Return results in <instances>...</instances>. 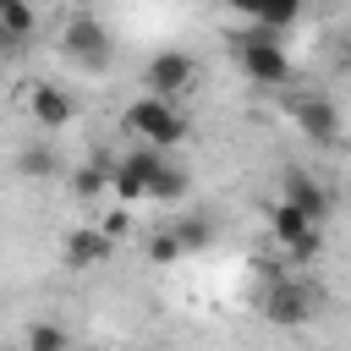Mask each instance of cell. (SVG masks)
Listing matches in <instances>:
<instances>
[{
  "instance_id": "8",
  "label": "cell",
  "mask_w": 351,
  "mask_h": 351,
  "mask_svg": "<svg viewBox=\"0 0 351 351\" xmlns=\"http://www.w3.org/2000/svg\"><path fill=\"white\" fill-rule=\"evenodd\" d=\"M110 252H115V241L99 230V225H77L66 241H60V263L66 269H99V263H110Z\"/></svg>"
},
{
  "instance_id": "19",
  "label": "cell",
  "mask_w": 351,
  "mask_h": 351,
  "mask_svg": "<svg viewBox=\"0 0 351 351\" xmlns=\"http://www.w3.org/2000/svg\"><path fill=\"white\" fill-rule=\"evenodd\" d=\"M318 247H324V230H313V236H302L296 247H285V258H291V263H313Z\"/></svg>"
},
{
  "instance_id": "4",
  "label": "cell",
  "mask_w": 351,
  "mask_h": 351,
  "mask_svg": "<svg viewBox=\"0 0 351 351\" xmlns=\"http://www.w3.org/2000/svg\"><path fill=\"white\" fill-rule=\"evenodd\" d=\"M236 60H241V71H247L258 88H280V82H291V55H285L280 33H269V27L241 33V38H236Z\"/></svg>"
},
{
  "instance_id": "12",
  "label": "cell",
  "mask_w": 351,
  "mask_h": 351,
  "mask_svg": "<svg viewBox=\"0 0 351 351\" xmlns=\"http://www.w3.org/2000/svg\"><path fill=\"white\" fill-rule=\"evenodd\" d=\"M263 219H269V230H274V241L280 247H296L302 236H313V230H324V225H313L302 208H291L285 197H274V203H263Z\"/></svg>"
},
{
  "instance_id": "1",
  "label": "cell",
  "mask_w": 351,
  "mask_h": 351,
  "mask_svg": "<svg viewBox=\"0 0 351 351\" xmlns=\"http://www.w3.org/2000/svg\"><path fill=\"white\" fill-rule=\"evenodd\" d=\"M121 126H126L137 143H148V148H165V154H170V148L186 137V115H181V104H170V99H154V93H137V99L126 104Z\"/></svg>"
},
{
  "instance_id": "18",
  "label": "cell",
  "mask_w": 351,
  "mask_h": 351,
  "mask_svg": "<svg viewBox=\"0 0 351 351\" xmlns=\"http://www.w3.org/2000/svg\"><path fill=\"white\" fill-rule=\"evenodd\" d=\"M16 170H22V176H49V170H55V154H49V148H27V154L16 159Z\"/></svg>"
},
{
  "instance_id": "7",
  "label": "cell",
  "mask_w": 351,
  "mask_h": 351,
  "mask_svg": "<svg viewBox=\"0 0 351 351\" xmlns=\"http://www.w3.org/2000/svg\"><path fill=\"white\" fill-rule=\"evenodd\" d=\"M280 197H285L291 208H302L313 225H324V219H329V192H324V181H318V176H307L302 165H285V170H280Z\"/></svg>"
},
{
  "instance_id": "11",
  "label": "cell",
  "mask_w": 351,
  "mask_h": 351,
  "mask_svg": "<svg viewBox=\"0 0 351 351\" xmlns=\"http://www.w3.org/2000/svg\"><path fill=\"white\" fill-rule=\"evenodd\" d=\"M33 0H0V44H5V55L16 60L22 49H27V38H33Z\"/></svg>"
},
{
  "instance_id": "15",
  "label": "cell",
  "mask_w": 351,
  "mask_h": 351,
  "mask_svg": "<svg viewBox=\"0 0 351 351\" xmlns=\"http://www.w3.org/2000/svg\"><path fill=\"white\" fill-rule=\"evenodd\" d=\"M104 186H115V165H82V170H77V181H71V192H77V197H99Z\"/></svg>"
},
{
  "instance_id": "16",
  "label": "cell",
  "mask_w": 351,
  "mask_h": 351,
  "mask_svg": "<svg viewBox=\"0 0 351 351\" xmlns=\"http://www.w3.org/2000/svg\"><path fill=\"white\" fill-rule=\"evenodd\" d=\"M148 258H154V263H176V258H186V252H181V241H176V230H170V225H165V230H159V236H148Z\"/></svg>"
},
{
  "instance_id": "13",
  "label": "cell",
  "mask_w": 351,
  "mask_h": 351,
  "mask_svg": "<svg viewBox=\"0 0 351 351\" xmlns=\"http://www.w3.org/2000/svg\"><path fill=\"white\" fill-rule=\"evenodd\" d=\"M22 351H71V335L60 324H49V318H33L27 335H22Z\"/></svg>"
},
{
  "instance_id": "6",
  "label": "cell",
  "mask_w": 351,
  "mask_h": 351,
  "mask_svg": "<svg viewBox=\"0 0 351 351\" xmlns=\"http://www.w3.org/2000/svg\"><path fill=\"white\" fill-rule=\"evenodd\" d=\"M291 115H296V126H302L318 148H335V143H340V110H335V99H324V93H296V99H291Z\"/></svg>"
},
{
  "instance_id": "2",
  "label": "cell",
  "mask_w": 351,
  "mask_h": 351,
  "mask_svg": "<svg viewBox=\"0 0 351 351\" xmlns=\"http://www.w3.org/2000/svg\"><path fill=\"white\" fill-rule=\"evenodd\" d=\"M60 55L71 60V66H82V71H110V60H115V44H110V27L93 16V11H71L66 16V27H60Z\"/></svg>"
},
{
  "instance_id": "17",
  "label": "cell",
  "mask_w": 351,
  "mask_h": 351,
  "mask_svg": "<svg viewBox=\"0 0 351 351\" xmlns=\"http://www.w3.org/2000/svg\"><path fill=\"white\" fill-rule=\"evenodd\" d=\"M99 230H104V236H110V241L121 247V241L132 236V208H110V214L99 219Z\"/></svg>"
},
{
  "instance_id": "14",
  "label": "cell",
  "mask_w": 351,
  "mask_h": 351,
  "mask_svg": "<svg viewBox=\"0 0 351 351\" xmlns=\"http://www.w3.org/2000/svg\"><path fill=\"white\" fill-rule=\"evenodd\" d=\"M170 230H176L181 252H203V247L214 241V225H208L203 214H181V219H170Z\"/></svg>"
},
{
  "instance_id": "10",
  "label": "cell",
  "mask_w": 351,
  "mask_h": 351,
  "mask_svg": "<svg viewBox=\"0 0 351 351\" xmlns=\"http://www.w3.org/2000/svg\"><path fill=\"white\" fill-rule=\"evenodd\" d=\"M236 16H247L252 27H269V33H285L296 16H302V0H225Z\"/></svg>"
},
{
  "instance_id": "5",
  "label": "cell",
  "mask_w": 351,
  "mask_h": 351,
  "mask_svg": "<svg viewBox=\"0 0 351 351\" xmlns=\"http://www.w3.org/2000/svg\"><path fill=\"white\" fill-rule=\"evenodd\" d=\"M192 82H197V60L186 55V49H159L148 66H143V93H154V99H181V93H192Z\"/></svg>"
},
{
  "instance_id": "9",
  "label": "cell",
  "mask_w": 351,
  "mask_h": 351,
  "mask_svg": "<svg viewBox=\"0 0 351 351\" xmlns=\"http://www.w3.org/2000/svg\"><path fill=\"white\" fill-rule=\"evenodd\" d=\"M27 110H33L38 132H60V126L77 121V99H71L66 88H55V82H38V88L27 93Z\"/></svg>"
},
{
  "instance_id": "3",
  "label": "cell",
  "mask_w": 351,
  "mask_h": 351,
  "mask_svg": "<svg viewBox=\"0 0 351 351\" xmlns=\"http://www.w3.org/2000/svg\"><path fill=\"white\" fill-rule=\"evenodd\" d=\"M258 313H263V324H274V329H307L313 318H318V291L307 285V280H274V285H263V296H258Z\"/></svg>"
},
{
  "instance_id": "20",
  "label": "cell",
  "mask_w": 351,
  "mask_h": 351,
  "mask_svg": "<svg viewBox=\"0 0 351 351\" xmlns=\"http://www.w3.org/2000/svg\"><path fill=\"white\" fill-rule=\"evenodd\" d=\"M340 60H346V71H351V38H346V49H340Z\"/></svg>"
}]
</instances>
